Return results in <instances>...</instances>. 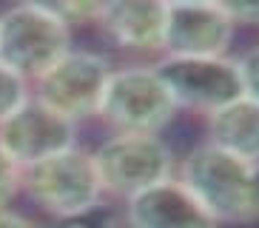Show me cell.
<instances>
[{
  "label": "cell",
  "mask_w": 259,
  "mask_h": 228,
  "mask_svg": "<svg viewBox=\"0 0 259 228\" xmlns=\"http://www.w3.org/2000/svg\"><path fill=\"white\" fill-rule=\"evenodd\" d=\"M185 188L220 222L259 220V166L211 143L197 145L183 163Z\"/></svg>",
  "instance_id": "6da1fadb"
},
{
  "label": "cell",
  "mask_w": 259,
  "mask_h": 228,
  "mask_svg": "<svg viewBox=\"0 0 259 228\" xmlns=\"http://www.w3.org/2000/svg\"><path fill=\"white\" fill-rule=\"evenodd\" d=\"M69 26L49 3H20L0 15V63L17 77L37 80L71 52Z\"/></svg>",
  "instance_id": "7a4b0ae2"
},
{
  "label": "cell",
  "mask_w": 259,
  "mask_h": 228,
  "mask_svg": "<svg viewBox=\"0 0 259 228\" xmlns=\"http://www.w3.org/2000/svg\"><path fill=\"white\" fill-rule=\"evenodd\" d=\"M97 114L117 134L157 137L174 120L177 106L154 66H131L111 71Z\"/></svg>",
  "instance_id": "3957f363"
},
{
  "label": "cell",
  "mask_w": 259,
  "mask_h": 228,
  "mask_svg": "<svg viewBox=\"0 0 259 228\" xmlns=\"http://www.w3.org/2000/svg\"><path fill=\"white\" fill-rule=\"evenodd\" d=\"M20 185L54 220L83 211L103 197L94 157L77 145L20 168Z\"/></svg>",
  "instance_id": "277c9868"
},
{
  "label": "cell",
  "mask_w": 259,
  "mask_h": 228,
  "mask_svg": "<svg viewBox=\"0 0 259 228\" xmlns=\"http://www.w3.org/2000/svg\"><path fill=\"white\" fill-rule=\"evenodd\" d=\"M92 157L103 194L125 200L168 180L174 168L171 148L151 134H114Z\"/></svg>",
  "instance_id": "5b68a950"
},
{
  "label": "cell",
  "mask_w": 259,
  "mask_h": 228,
  "mask_svg": "<svg viewBox=\"0 0 259 228\" xmlns=\"http://www.w3.org/2000/svg\"><path fill=\"white\" fill-rule=\"evenodd\" d=\"M157 74L177 108L213 114L242 97V86L231 57H162Z\"/></svg>",
  "instance_id": "8992f818"
},
{
  "label": "cell",
  "mask_w": 259,
  "mask_h": 228,
  "mask_svg": "<svg viewBox=\"0 0 259 228\" xmlns=\"http://www.w3.org/2000/svg\"><path fill=\"white\" fill-rule=\"evenodd\" d=\"M111 77V66L106 57L94 52H74L63 54L43 77L34 80L37 94L34 97L57 111L60 117L77 123L83 117L97 114L103 91Z\"/></svg>",
  "instance_id": "52a82bcc"
},
{
  "label": "cell",
  "mask_w": 259,
  "mask_h": 228,
  "mask_svg": "<svg viewBox=\"0 0 259 228\" xmlns=\"http://www.w3.org/2000/svg\"><path fill=\"white\" fill-rule=\"evenodd\" d=\"M77 123L60 117L37 97H26L0 123V148L20 168L60 154L74 145Z\"/></svg>",
  "instance_id": "ba28073f"
},
{
  "label": "cell",
  "mask_w": 259,
  "mask_h": 228,
  "mask_svg": "<svg viewBox=\"0 0 259 228\" xmlns=\"http://www.w3.org/2000/svg\"><path fill=\"white\" fill-rule=\"evenodd\" d=\"M236 23L222 3H165V57H225Z\"/></svg>",
  "instance_id": "9c48e42d"
},
{
  "label": "cell",
  "mask_w": 259,
  "mask_h": 228,
  "mask_svg": "<svg viewBox=\"0 0 259 228\" xmlns=\"http://www.w3.org/2000/svg\"><path fill=\"white\" fill-rule=\"evenodd\" d=\"M122 211L128 228H217V220L174 177L125 200Z\"/></svg>",
  "instance_id": "30bf717a"
},
{
  "label": "cell",
  "mask_w": 259,
  "mask_h": 228,
  "mask_svg": "<svg viewBox=\"0 0 259 228\" xmlns=\"http://www.w3.org/2000/svg\"><path fill=\"white\" fill-rule=\"evenodd\" d=\"M97 23L117 46L128 52H162L165 3H157V0L103 3Z\"/></svg>",
  "instance_id": "8fae6325"
},
{
  "label": "cell",
  "mask_w": 259,
  "mask_h": 228,
  "mask_svg": "<svg viewBox=\"0 0 259 228\" xmlns=\"http://www.w3.org/2000/svg\"><path fill=\"white\" fill-rule=\"evenodd\" d=\"M208 143L259 166V103L236 97L220 111L208 114Z\"/></svg>",
  "instance_id": "7c38bea8"
},
{
  "label": "cell",
  "mask_w": 259,
  "mask_h": 228,
  "mask_svg": "<svg viewBox=\"0 0 259 228\" xmlns=\"http://www.w3.org/2000/svg\"><path fill=\"white\" fill-rule=\"evenodd\" d=\"M54 228H128V220H125V211H120L117 205L100 200L83 211L54 220Z\"/></svg>",
  "instance_id": "4fadbf2b"
},
{
  "label": "cell",
  "mask_w": 259,
  "mask_h": 228,
  "mask_svg": "<svg viewBox=\"0 0 259 228\" xmlns=\"http://www.w3.org/2000/svg\"><path fill=\"white\" fill-rule=\"evenodd\" d=\"M29 97V83L0 63V123Z\"/></svg>",
  "instance_id": "5bb4252c"
},
{
  "label": "cell",
  "mask_w": 259,
  "mask_h": 228,
  "mask_svg": "<svg viewBox=\"0 0 259 228\" xmlns=\"http://www.w3.org/2000/svg\"><path fill=\"white\" fill-rule=\"evenodd\" d=\"M234 63H236V74H239V86H242V97L259 103V46L239 54Z\"/></svg>",
  "instance_id": "9a60e30c"
},
{
  "label": "cell",
  "mask_w": 259,
  "mask_h": 228,
  "mask_svg": "<svg viewBox=\"0 0 259 228\" xmlns=\"http://www.w3.org/2000/svg\"><path fill=\"white\" fill-rule=\"evenodd\" d=\"M100 6L103 3H52V12L71 29V26H83V23H97Z\"/></svg>",
  "instance_id": "2e32d148"
},
{
  "label": "cell",
  "mask_w": 259,
  "mask_h": 228,
  "mask_svg": "<svg viewBox=\"0 0 259 228\" xmlns=\"http://www.w3.org/2000/svg\"><path fill=\"white\" fill-rule=\"evenodd\" d=\"M17 188H20V166L0 148V208H6Z\"/></svg>",
  "instance_id": "e0dca14e"
},
{
  "label": "cell",
  "mask_w": 259,
  "mask_h": 228,
  "mask_svg": "<svg viewBox=\"0 0 259 228\" xmlns=\"http://www.w3.org/2000/svg\"><path fill=\"white\" fill-rule=\"evenodd\" d=\"M228 17L234 23H245V26H259V3H222Z\"/></svg>",
  "instance_id": "ac0fdd59"
},
{
  "label": "cell",
  "mask_w": 259,
  "mask_h": 228,
  "mask_svg": "<svg viewBox=\"0 0 259 228\" xmlns=\"http://www.w3.org/2000/svg\"><path fill=\"white\" fill-rule=\"evenodd\" d=\"M0 228H37L31 220H26L23 214L9 211V208H0Z\"/></svg>",
  "instance_id": "d6986e66"
}]
</instances>
